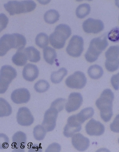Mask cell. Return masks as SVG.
I'll use <instances>...</instances> for the list:
<instances>
[{
  "label": "cell",
  "mask_w": 119,
  "mask_h": 152,
  "mask_svg": "<svg viewBox=\"0 0 119 152\" xmlns=\"http://www.w3.org/2000/svg\"><path fill=\"white\" fill-rule=\"evenodd\" d=\"M27 43L26 38L21 34H5L0 39V56H4L11 48L24 49Z\"/></svg>",
  "instance_id": "cell-1"
},
{
  "label": "cell",
  "mask_w": 119,
  "mask_h": 152,
  "mask_svg": "<svg viewBox=\"0 0 119 152\" xmlns=\"http://www.w3.org/2000/svg\"><path fill=\"white\" fill-rule=\"evenodd\" d=\"M114 94L112 91L107 88L103 91L96 102V105L100 111V116L105 122H109L113 115L112 102Z\"/></svg>",
  "instance_id": "cell-2"
},
{
  "label": "cell",
  "mask_w": 119,
  "mask_h": 152,
  "mask_svg": "<svg viewBox=\"0 0 119 152\" xmlns=\"http://www.w3.org/2000/svg\"><path fill=\"white\" fill-rule=\"evenodd\" d=\"M107 37L102 36L100 37L95 38L90 42V46L85 55V59L90 63L96 61L102 51L108 46Z\"/></svg>",
  "instance_id": "cell-3"
},
{
  "label": "cell",
  "mask_w": 119,
  "mask_h": 152,
  "mask_svg": "<svg viewBox=\"0 0 119 152\" xmlns=\"http://www.w3.org/2000/svg\"><path fill=\"white\" fill-rule=\"evenodd\" d=\"M71 34V28L65 24L57 26L55 31L50 36V43L53 48L61 49L64 48L67 39Z\"/></svg>",
  "instance_id": "cell-4"
},
{
  "label": "cell",
  "mask_w": 119,
  "mask_h": 152,
  "mask_svg": "<svg viewBox=\"0 0 119 152\" xmlns=\"http://www.w3.org/2000/svg\"><path fill=\"white\" fill-rule=\"evenodd\" d=\"M4 8L10 15L30 12L36 7V4L33 1H10L4 5Z\"/></svg>",
  "instance_id": "cell-5"
},
{
  "label": "cell",
  "mask_w": 119,
  "mask_h": 152,
  "mask_svg": "<svg viewBox=\"0 0 119 152\" xmlns=\"http://www.w3.org/2000/svg\"><path fill=\"white\" fill-rule=\"evenodd\" d=\"M17 76L16 70L9 65L2 66L0 71V93L6 92L10 83Z\"/></svg>",
  "instance_id": "cell-6"
},
{
  "label": "cell",
  "mask_w": 119,
  "mask_h": 152,
  "mask_svg": "<svg viewBox=\"0 0 119 152\" xmlns=\"http://www.w3.org/2000/svg\"><path fill=\"white\" fill-rule=\"evenodd\" d=\"M105 66L107 70L114 72L119 68V46H110L105 53Z\"/></svg>",
  "instance_id": "cell-7"
},
{
  "label": "cell",
  "mask_w": 119,
  "mask_h": 152,
  "mask_svg": "<svg viewBox=\"0 0 119 152\" xmlns=\"http://www.w3.org/2000/svg\"><path fill=\"white\" fill-rule=\"evenodd\" d=\"M84 50L83 38L77 35L73 36L66 48L68 55L73 57H80Z\"/></svg>",
  "instance_id": "cell-8"
},
{
  "label": "cell",
  "mask_w": 119,
  "mask_h": 152,
  "mask_svg": "<svg viewBox=\"0 0 119 152\" xmlns=\"http://www.w3.org/2000/svg\"><path fill=\"white\" fill-rule=\"evenodd\" d=\"M65 83L66 86L70 88L81 89L86 85L87 78L84 73L81 71H77L68 77Z\"/></svg>",
  "instance_id": "cell-9"
},
{
  "label": "cell",
  "mask_w": 119,
  "mask_h": 152,
  "mask_svg": "<svg viewBox=\"0 0 119 152\" xmlns=\"http://www.w3.org/2000/svg\"><path fill=\"white\" fill-rule=\"evenodd\" d=\"M59 112L55 108L50 107L45 113L42 126L46 132L53 131L55 128L56 121Z\"/></svg>",
  "instance_id": "cell-10"
},
{
  "label": "cell",
  "mask_w": 119,
  "mask_h": 152,
  "mask_svg": "<svg viewBox=\"0 0 119 152\" xmlns=\"http://www.w3.org/2000/svg\"><path fill=\"white\" fill-rule=\"evenodd\" d=\"M82 28L87 33L98 34L103 30L104 26L101 20L89 18L84 21L82 23Z\"/></svg>",
  "instance_id": "cell-11"
},
{
  "label": "cell",
  "mask_w": 119,
  "mask_h": 152,
  "mask_svg": "<svg viewBox=\"0 0 119 152\" xmlns=\"http://www.w3.org/2000/svg\"><path fill=\"white\" fill-rule=\"evenodd\" d=\"M82 129V123L78 121L75 115H72L68 118L67 123L64 127V136L66 137H72L75 133L78 132Z\"/></svg>",
  "instance_id": "cell-12"
},
{
  "label": "cell",
  "mask_w": 119,
  "mask_h": 152,
  "mask_svg": "<svg viewBox=\"0 0 119 152\" xmlns=\"http://www.w3.org/2000/svg\"><path fill=\"white\" fill-rule=\"evenodd\" d=\"M83 98L79 93L73 92L70 94L65 105V109L68 113L75 112L82 105Z\"/></svg>",
  "instance_id": "cell-13"
},
{
  "label": "cell",
  "mask_w": 119,
  "mask_h": 152,
  "mask_svg": "<svg viewBox=\"0 0 119 152\" xmlns=\"http://www.w3.org/2000/svg\"><path fill=\"white\" fill-rule=\"evenodd\" d=\"M16 119L18 124L23 126H28L32 125L34 121V118L29 109L23 107L18 110Z\"/></svg>",
  "instance_id": "cell-14"
},
{
  "label": "cell",
  "mask_w": 119,
  "mask_h": 152,
  "mask_svg": "<svg viewBox=\"0 0 119 152\" xmlns=\"http://www.w3.org/2000/svg\"><path fill=\"white\" fill-rule=\"evenodd\" d=\"M85 131L90 136H100L104 132L105 127L100 122L92 118L85 125Z\"/></svg>",
  "instance_id": "cell-15"
},
{
  "label": "cell",
  "mask_w": 119,
  "mask_h": 152,
  "mask_svg": "<svg viewBox=\"0 0 119 152\" xmlns=\"http://www.w3.org/2000/svg\"><path fill=\"white\" fill-rule=\"evenodd\" d=\"M31 95L27 88H18L13 91L11 98L16 104L26 103L30 101Z\"/></svg>",
  "instance_id": "cell-16"
},
{
  "label": "cell",
  "mask_w": 119,
  "mask_h": 152,
  "mask_svg": "<svg viewBox=\"0 0 119 152\" xmlns=\"http://www.w3.org/2000/svg\"><path fill=\"white\" fill-rule=\"evenodd\" d=\"M73 147L79 151H85L89 148L90 140L80 133L73 135L72 137Z\"/></svg>",
  "instance_id": "cell-17"
},
{
  "label": "cell",
  "mask_w": 119,
  "mask_h": 152,
  "mask_svg": "<svg viewBox=\"0 0 119 152\" xmlns=\"http://www.w3.org/2000/svg\"><path fill=\"white\" fill-rule=\"evenodd\" d=\"M12 142L15 151L23 152L27 142V135L23 132L18 131L13 135Z\"/></svg>",
  "instance_id": "cell-18"
},
{
  "label": "cell",
  "mask_w": 119,
  "mask_h": 152,
  "mask_svg": "<svg viewBox=\"0 0 119 152\" xmlns=\"http://www.w3.org/2000/svg\"><path fill=\"white\" fill-rule=\"evenodd\" d=\"M39 75V69L34 64H28L25 66L23 71V76L26 80L34 81Z\"/></svg>",
  "instance_id": "cell-19"
},
{
  "label": "cell",
  "mask_w": 119,
  "mask_h": 152,
  "mask_svg": "<svg viewBox=\"0 0 119 152\" xmlns=\"http://www.w3.org/2000/svg\"><path fill=\"white\" fill-rule=\"evenodd\" d=\"M28 58L25 52V49L18 50L12 58V62L15 65L23 66L27 63Z\"/></svg>",
  "instance_id": "cell-20"
},
{
  "label": "cell",
  "mask_w": 119,
  "mask_h": 152,
  "mask_svg": "<svg viewBox=\"0 0 119 152\" xmlns=\"http://www.w3.org/2000/svg\"><path fill=\"white\" fill-rule=\"evenodd\" d=\"M25 52L28 60L30 62L37 63L40 60V53L36 48L30 46L25 48Z\"/></svg>",
  "instance_id": "cell-21"
},
{
  "label": "cell",
  "mask_w": 119,
  "mask_h": 152,
  "mask_svg": "<svg viewBox=\"0 0 119 152\" xmlns=\"http://www.w3.org/2000/svg\"><path fill=\"white\" fill-rule=\"evenodd\" d=\"M57 53L54 48L46 47L43 50V57L46 63L53 65L57 58Z\"/></svg>",
  "instance_id": "cell-22"
},
{
  "label": "cell",
  "mask_w": 119,
  "mask_h": 152,
  "mask_svg": "<svg viewBox=\"0 0 119 152\" xmlns=\"http://www.w3.org/2000/svg\"><path fill=\"white\" fill-rule=\"evenodd\" d=\"M94 113V110L92 107H88L80 111L78 114L75 115L77 119L80 123H84L85 121L91 118L93 116Z\"/></svg>",
  "instance_id": "cell-23"
},
{
  "label": "cell",
  "mask_w": 119,
  "mask_h": 152,
  "mask_svg": "<svg viewBox=\"0 0 119 152\" xmlns=\"http://www.w3.org/2000/svg\"><path fill=\"white\" fill-rule=\"evenodd\" d=\"M60 14L55 10L51 9L46 11L44 15V20L46 23L53 24L58 21Z\"/></svg>",
  "instance_id": "cell-24"
},
{
  "label": "cell",
  "mask_w": 119,
  "mask_h": 152,
  "mask_svg": "<svg viewBox=\"0 0 119 152\" xmlns=\"http://www.w3.org/2000/svg\"><path fill=\"white\" fill-rule=\"evenodd\" d=\"M88 73L91 78L98 80L103 75V69L98 65L91 66L88 70Z\"/></svg>",
  "instance_id": "cell-25"
},
{
  "label": "cell",
  "mask_w": 119,
  "mask_h": 152,
  "mask_svg": "<svg viewBox=\"0 0 119 152\" xmlns=\"http://www.w3.org/2000/svg\"><path fill=\"white\" fill-rule=\"evenodd\" d=\"M68 71L65 68H62L58 71L53 72L50 76V80L53 83H59L62 81L64 77L67 75Z\"/></svg>",
  "instance_id": "cell-26"
},
{
  "label": "cell",
  "mask_w": 119,
  "mask_h": 152,
  "mask_svg": "<svg viewBox=\"0 0 119 152\" xmlns=\"http://www.w3.org/2000/svg\"><path fill=\"white\" fill-rule=\"evenodd\" d=\"M0 117H7L12 113V107L5 99L0 98Z\"/></svg>",
  "instance_id": "cell-27"
},
{
  "label": "cell",
  "mask_w": 119,
  "mask_h": 152,
  "mask_svg": "<svg viewBox=\"0 0 119 152\" xmlns=\"http://www.w3.org/2000/svg\"><path fill=\"white\" fill-rule=\"evenodd\" d=\"M91 11V7L88 4H82L80 6H78L76 10V15L77 17L82 19L84 18Z\"/></svg>",
  "instance_id": "cell-28"
},
{
  "label": "cell",
  "mask_w": 119,
  "mask_h": 152,
  "mask_svg": "<svg viewBox=\"0 0 119 152\" xmlns=\"http://www.w3.org/2000/svg\"><path fill=\"white\" fill-rule=\"evenodd\" d=\"M49 40L48 36L44 33H41L38 34L36 37V44L39 48H45L49 44Z\"/></svg>",
  "instance_id": "cell-29"
},
{
  "label": "cell",
  "mask_w": 119,
  "mask_h": 152,
  "mask_svg": "<svg viewBox=\"0 0 119 152\" xmlns=\"http://www.w3.org/2000/svg\"><path fill=\"white\" fill-rule=\"evenodd\" d=\"M46 131L45 128L41 125H37L34 128L33 134L34 138L37 140H42L45 138Z\"/></svg>",
  "instance_id": "cell-30"
},
{
  "label": "cell",
  "mask_w": 119,
  "mask_h": 152,
  "mask_svg": "<svg viewBox=\"0 0 119 152\" xmlns=\"http://www.w3.org/2000/svg\"><path fill=\"white\" fill-rule=\"evenodd\" d=\"M50 85L47 81L45 80H39L34 86V88L38 93H44L48 90Z\"/></svg>",
  "instance_id": "cell-31"
},
{
  "label": "cell",
  "mask_w": 119,
  "mask_h": 152,
  "mask_svg": "<svg viewBox=\"0 0 119 152\" xmlns=\"http://www.w3.org/2000/svg\"><path fill=\"white\" fill-rule=\"evenodd\" d=\"M108 39L113 42L119 41V28L116 27L112 28L107 34Z\"/></svg>",
  "instance_id": "cell-32"
},
{
  "label": "cell",
  "mask_w": 119,
  "mask_h": 152,
  "mask_svg": "<svg viewBox=\"0 0 119 152\" xmlns=\"http://www.w3.org/2000/svg\"><path fill=\"white\" fill-rule=\"evenodd\" d=\"M66 100L64 98H58L53 102L50 107L57 109L59 112L62 111L64 108V105H66Z\"/></svg>",
  "instance_id": "cell-33"
},
{
  "label": "cell",
  "mask_w": 119,
  "mask_h": 152,
  "mask_svg": "<svg viewBox=\"0 0 119 152\" xmlns=\"http://www.w3.org/2000/svg\"><path fill=\"white\" fill-rule=\"evenodd\" d=\"M110 128L114 132L119 133V114L116 116L113 122L110 124Z\"/></svg>",
  "instance_id": "cell-34"
},
{
  "label": "cell",
  "mask_w": 119,
  "mask_h": 152,
  "mask_svg": "<svg viewBox=\"0 0 119 152\" xmlns=\"http://www.w3.org/2000/svg\"><path fill=\"white\" fill-rule=\"evenodd\" d=\"M0 18H1V28H0V31L1 32L3 30L4 28H5L7 27V24L8 23V18L6 15L1 13L0 14Z\"/></svg>",
  "instance_id": "cell-35"
},
{
  "label": "cell",
  "mask_w": 119,
  "mask_h": 152,
  "mask_svg": "<svg viewBox=\"0 0 119 152\" xmlns=\"http://www.w3.org/2000/svg\"><path fill=\"white\" fill-rule=\"evenodd\" d=\"M111 83L115 90L119 88V72L117 75H114L111 78Z\"/></svg>",
  "instance_id": "cell-36"
},
{
  "label": "cell",
  "mask_w": 119,
  "mask_h": 152,
  "mask_svg": "<svg viewBox=\"0 0 119 152\" xmlns=\"http://www.w3.org/2000/svg\"><path fill=\"white\" fill-rule=\"evenodd\" d=\"M61 146L59 144L57 143H53L49 145V147L47 148L45 152H60Z\"/></svg>",
  "instance_id": "cell-37"
},
{
  "label": "cell",
  "mask_w": 119,
  "mask_h": 152,
  "mask_svg": "<svg viewBox=\"0 0 119 152\" xmlns=\"http://www.w3.org/2000/svg\"><path fill=\"white\" fill-rule=\"evenodd\" d=\"M116 5L119 7V1H116Z\"/></svg>",
  "instance_id": "cell-38"
},
{
  "label": "cell",
  "mask_w": 119,
  "mask_h": 152,
  "mask_svg": "<svg viewBox=\"0 0 119 152\" xmlns=\"http://www.w3.org/2000/svg\"><path fill=\"white\" fill-rule=\"evenodd\" d=\"M118 142H119V140H118Z\"/></svg>",
  "instance_id": "cell-39"
},
{
  "label": "cell",
  "mask_w": 119,
  "mask_h": 152,
  "mask_svg": "<svg viewBox=\"0 0 119 152\" xmlns=\"http://www.w3.org/2000/svg\"></svg>",
  "instance_id": "cell-40"
}]
</instances>
